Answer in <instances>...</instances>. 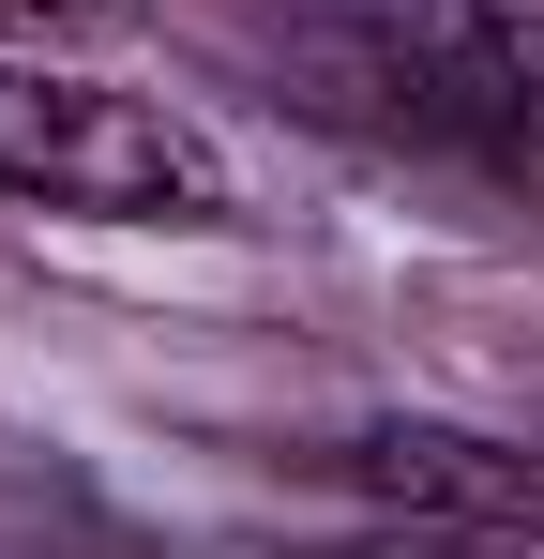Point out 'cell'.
<instances>
[{
  "label": "cell",
  "mask_w": 544,
  "mask_h": 559,
  "mask_svg": "<svg viewBox=\"0 0 544 559\" xmlns=\"http://www.w3.org/2000/svg\"><path fill=\"white\" fill-rule=\"evenodd\" d=\"M0 182L91 227H227V152L76 61H0Z\"/></svg>",
  "instance_id": "1"
},
{
  "label": "cell",
  "mask_w": 544,
  "mask_h": 559,
  "mask_svg": "<svg viewBox=\"0 0 544 559\" xmlns=\"http://www.w3.org/2000/svg\"><path fill=\"white\" fill-rule=\"evenodd\" d=\"M378 61L409 76L424 121L499 136V152H544V0H424Z\"/></svg>",
  "instance_id": "2"
},
{
  "label": "cell",
  "mask_w": 544,
  "mask_h": 559,
  "mask_svg": "<svg viewBox=\"0 0 544 559\" xmlns=\"http://www.w3.org/2000/svg\"><path fill=\"white\" fill-rule=\"evenodd\" d=\"M333 559H544V530H469V514H393V530H363Z\"/></svg>",
  "instance_id": "3"
},
{
  "label": "cell",
  "mask_w": 544,
  "mask_h": 559,
  "mask_svg": "<svg viewBox=\"0 0 544 559\" xmlns=\"http://www.w3.org/2000/svg\"><path fill=\"white\" fill-rule=\"evenodd\" d=\"M46 15H61V0H0V31H46Z\"/></svg>",
  "instance_id": "4"
}]
</instances>
